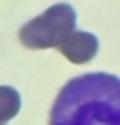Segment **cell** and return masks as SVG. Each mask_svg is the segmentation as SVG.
Masks as SVG:
<instances>
[{
    "label": "cell",
    "instance_id": "cell-1",
    "mask_svg": "<svg viewBox=\"0 0 120 125\" xmlns=\"http://www.w3.org/2000/svg\"><path fill=\"white\" fill-rule=\"evenodd\" d=\"M49 125H120V78L106 72L71 78L51 107Z\"/></svg>",
    "mask_w": 120,
    "mask_h": 125
},
{
    "label": "cell",
    "instance_id": "cell-2",
    "mask_svg": "<svg viewBox=\"0 0 120 125\" xmlns=\"http://www.w3.org/2000/svg\"><path fill=\"white\" fill-rule=\"evenodd\" d=\"M77 14L73 6L65 2L53 4L45 10L43 14L31 19L29 23L23 25L18 37L20 43L29 49H51L59 47L65 41V37L75 31Z\"/></svg>",
    "mask_w": 120,
    "mask_h": 125
},
{
    "label": "cell",
    "instance_id": "cell-3",
    "mask_svg": "<svg viewBox=\"0 0 120 125\" xmlns=\"http://www.w3.org/2000/svg\"><path fill=\"white\" fill-rule=\"evenodd\" d=\"M98 47H100V43H98L96 35L88 33V31H71L57 49L71 64H88L96 58Z\"/></svg>",
    "mask_w": 120,
    "mask_h": 125
},
{
    "label": "cell",
    "instance_id": "cell-4",
    "mask_svg": "<svg viewBox=\"0 0 120 125\" xmlns=\"http://www.w3.org/2000/svg\"><path fill=\"white\" fill-rule=\"evenodd\" d=\"M20 111V94L12 86H0V121H10Z\"/></svg>",
    "mask_w": 120,
    "mask_h": 125
},
{
    "label": "cell",
    "instance_id": "cell-5",
    "mask_svg": "<svg viewBox=\"0 0 120 125\" xmlns=\"http://www.w3.org/2000/svg\"><path fill=\"white\" fill-rule=\"evenodd\" d=\"M0 125H6V123H4V121H0Z\"/></svg>",
    "mask_w": 120,
    "mask_h": 125
}]
</instances>
